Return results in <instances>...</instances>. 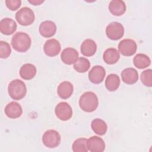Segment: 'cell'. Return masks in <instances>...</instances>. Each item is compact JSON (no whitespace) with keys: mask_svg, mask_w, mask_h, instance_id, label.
I'll use <instances>...</instances> for the list:
<instances>
[{"mask_svg":"<svg viewBox=\"0 0 152 152\" xmlns=\"http://www.w3.org/2000/svg\"><path fill=\"white\" fill-rule=\"evenodd\" d=\"M107 37L113 40H117L122 37L124 34V28L118 22H112L106 28Z\"/></svg>","mask_w":152,"mask_h":152,"instance_id":"6","label":"cell"},{"mask_svg":"<svg viewBox=\"0 0 152 152\" xmlns=\"http://www.w3.org/2000/svg\"><path fill=\"white\" fill-rule=\"evenodd\" d=\"M99 104V100L96 94L91 91L84 93L79 100V106L83 111L92 112L94 111Z\"/></svg>","mask_w":152,"mask_h":152,"instance_id":"2","label":"cell"},{"mask_svg":"<svg viewBox=\"0 0 152 152\" xmlns=\"http://www.w3.org/2000/svg\"><path fill=\"white\" fill-rule=\"evenodd\" d=\"M55 113L56 117L61 121L69 120L72 116V110L70 105L65 102L59 103L55 107Z\"/></svg>","mask_w":152,"mask_h":152,"instance_id":"7","label":"cell"},{"mask_svg":"<svg viewBox=\"0 0 152 152\" xmlns=\"http://www.w3.org/2000/svg\"><path fill=\"white\" fill-rule=\"evenodd\" d=\"M106 75L104 68L100 65L93 66L88 72V79L94 84H99L102 83Z\"/></svg>","mask_w":152,"mask_h":152,"instance_id":"10","label":"cell"},{"mask_svg":"<svg viewBox=\"0 0 152 152\" xmlns=\"http://www.w3.org/2000/svg\"><path fill=\"white\" fill-rule=\"evenodd\" d=\"M36 74V68L31 64H25L20 69L21 77L26 80H29L34 77Z\"/></svg>","mask_w":152,"mask_h":152,"instance_id":"21","label":"cell"},{"mask_svg":"<svg viewBox=\"0 0 152 152\" xmlns=\"http://www.w3.org/2000/svg\"><path fill=\"white\" fill-rule=\"evenodd\" d=\"M121 78L125 83L127 84H134L138 80V74L135 69L128 68L122 71Z\"/></svg>","mask_w":152,"mask_h":152,"instance_id":"16","label":"cell"},{"mask_svg":"<svg viewBox=\"0 0 152 152\" xmlns=\"http://www.w3.org/2000/svg\"><path fill=\"white\" fill-rule=\"evenodd\" d=\"M87 146L91 152H102L105 149V143L103 140L97 136L89 138L87 141Z\"/></svg>","mask_w":152,"mask_h":152,"instance_id":"11","label":"cell"},{"mask_svg":"<svg viewBox=\"0 0 152 152\" xmlns=\"http://www.w3.org/2000/svg\"><path fill=\"white\" fill-rule=\"evenodd\" d=\"M8 92L12 99L19 100L25 97L27 93V88L23 81L15 79L10 83L8 87Z\"/></svg>","mask_w":152,"mask_h":152,"instance_id":"3","label":"cell"},{"mask_svg":"<svg viewBox=\"0 0 152 152\" xmlns=\"http://www.w3.org/2000/svg\"><path fill=\"white\" fill-rule=\"evenodd\" d=\"M11 43L15 50L19 52H25L30 48L31 40L27 33L18 31L12 36Z\"/></svg>","mask_w":152,"mask_h":152,"instance_id":"1","label":"cell"},{"mask_svg":"<svg viewBox=\"0 0 152 152\" xmlns=\"http://www.w3.org/2000/svg\"><path fill=\"white\" fill-rule=\"evenodd\" d=\"M90 67V62L86 58L80 57L74 64V69L80 73H84L87 71Z\"/></svg>","mask_w":152,"mask_h":152,"instance_id":"25","label":"cell"},{"mask_svg":"<svg viewBox=\"0 0 152 152\" xmlns=\"http://www.w3.org/2000/svg\"><path fill=\"white\" fill-rule=\"evenodd\" d=\"M87 139L85 138H80L75 140L72 144V148L74 152H87Z\"/></svg>","mask_w":152,"mask_h":152,"instance_id":"26","label":"cell"},{"mask_svg":"<svg viewBox=\"0 0 152 152\" xmlns=\"http://www.w3.org/2000/svg\"><path fill=\"white\" fill-rule=\"evenodd\" d=\"M120 58L119 52L113 48L107 49L103 55L104 61L109 65H112L116 63Z\"/></svg>","mask_w":152,"mask_h":152,"instance_id":"20","label":"cell"},{"mask_svg":"<svg viewBox=\"0 0 152 152\" xmlns=\"http://www.w3.org/2000/svg\"><path fill=\"white\" fill-rule=\"evenodd\" d=\"M74 87L72 84L69 81H63L58 87L57 93L58 96L62 99H67L71 96L73 93Z\"/></svg>","mask_w":152,"mask_h":152,"instance_id":"18","label":"cell"},{"mask_svg":"<svg viewBox=\"0 0 152 152\" xmlns=\"http://www.w3.org/2000/svg\"><path fill=\"white\" fill-rule=\"evenodd\" d=\"M5 115L11 119H16L19 118L23 113V109L19 103L15 102L9 103L4 109Z\"/></svg>","mask_w":152,"mask_h":152,"instance_id":"14","label":"cell"},{"mask_svg":"<svg viewBox=\"0 0 152 152\" xmlns=\"http://www.w3.org/2000/svg\"><path fill=\"white\" fill-rule=\"evenodd\" d=\"M141 81L147 87L152 86V71L151 69H146L141 74Z\"/></svg>","mask_w":152,"mask_h":152,"instance_id":"27","label":"cell"},{"mask_svg":"<svg viewBox=\"0 0 152 152\" xmlns=\"http://www.w3.org/2000/svg\"><path fill=\"white\" fill-rule=\"evenodd\" d=\"M11 53L10 45L4 41H0V58L2 59L7 58Z\"/></svg>","mask_w":152,"mask_h":152,"instance_id":"28","label":"cell"},{"mask_svg":"<svg viewBox=\"0 0 152 152\" xmlns=\"http://www.w3.org/2000/svg\"><path fill=\"white\" fill-rule=\"evenodd\" d=\"M61 48V46L59 42L55 39L48 40L43 46L45 53L50 57L55 56L58 55L60 52Z\"/></svg>","mask_w":152,"mask_h":152,"instance_id":"9","label":"cell"},{"mask_svg":"<svg viewBox=\"0 0 152 152\" xmlns=\"http://www.w3.org/2000/svg\"><path fill=\"white\" fill-rule=\"evenodd\" d=\"M40 34L44 37H50L55 35L56 31V26L54 22L49 20L41 23L39 28Z\"/></svg>","mask_w":152,"mask_h":152,"instance_id":"12","label":"cell"},{"mask_svg":"<svg viewBox=\"0 0 152 152\" xmlns=\"http://www.w3.org/2000/svg\"><path fill=\"white\" fill-rule=\"evenodd\" d=\"M17 29V24L14 20L10 18H4L0 21V31L5 35H11Z\"/></svg>","mask_w":152,"mask_h":152,"instance_id":"15","label":"cell"},{"mask_svg":"<svg viewBox=\"0 0 152 152\" xmlns=\"http://www.w3.org/2000/svg\"><path fill=\"white\" fill-rule=\"evenodd\" d=\"M137 48L136 42L132 39H124L118 44L119 52L126 56H130L135 54Z\"/></svg>","mask_w":152,"mask_h":152,"instance_id":"8","label":"cell"},{"mask_svg":"<svg viewBox=\"0 0 152 152\" xmlns=\"http://www.w3.org/2000/svg\"><path fill=\"white\" fill-rule=\"evenodd\" d=\"M78 52L72 48H67L63 50L61 55L62 61L66 65L74 64L78 59Z\"/></svg>","mask_w":152,"mask_h":152,"instance_id":"13","label":"cell"},{"mask_svg":"<svg viewBox=\"0 0 152 152\" xmlns=\"http://www.w3.org/2000/svg\"><path fill=\"white\" fill-rule=\"evenodd\" d=\"M91 127L94 132L99 135H103L105 134L107 129V126L106 122L103 120L99 118L92 121Z\"/></svg>","mask_w":152,"mask_h":152,"instance_id":"24","label":"cell"},{"mask_svg":"<svg viewBox=\"0 0 152 152\" xmlns=\"http://www.w3.org/2000/svg\"><path fill=\"white\" fill-rule=\"evenodd\" d=\"M42 142L46 147L55 148L61 142V135L58 131L54 129H49L43 134Z\"/></svg>","mask_w":152,"mask_h":152,"instance_id":"5","label":"cell"},{"mask_svg":"<svg viewBox=\"0 0 152 152\" xmlns=\"http://www.w3.org/2000/svg\"><path fill=\"white\" fill-rule=\"evenodd\" d=\"M109 10L115 16H121L126 11L125 3L121 0H112L109 2Z\"/></svg>","mask_w":152,"mask_h":152,"instance_id":"17","label":"cell"},{"mask_svg":"<svg viewBox=\"0 0 152 152\" xmlns=\"http://www.w3.org/2000/svg\"><path fill=\"white\" fill-rule=\"evenodd\" d=\"M28 2L30 4H31L32 5H40L41 4H42L44 1H39V0H33V1H28Z\"/></svg>","mask_w":152,"mask_h":152,"instance_id":"30","label":"cell"},{"mask_svg":"<svg viewBox=\"0 0 152 152\" xmlns=\"http://www.w3.org/2000/svg\"><path fill=\"white\" fill-rule=\"evenodd\" d=\"M120 85V78L119 76L115 74L108 75L105 80L106 88L110 91L116 90Z\"/></svg>","mask_w":152,"mask_h":152,"instance_id":"23","label":"cell"},{"mask_svg":"<svg viewBox=\"0 0 152 152\" xmlns=\"http://www.w3.org/2000/svg\"><path fill=\"white\" fill-rule=\"evenodd\" d=\"M17 21L21 26L31 25L35 20V15L32 10L28 7H23L15 14Z\"/></svg>","mask_w":152,"mask_h":152,"instance_id":"4","label":"cell"},{"mask_svg":"<svg viewBox=\"0 0 152 152\" xmlns=\"http://www.w3.org/2000/svg\"><path fill=\"white\" fill-rule=\"evenodd\" d=\"M133 63L135 66L137 68L144 69L150 65L151 60L147 55L142 53H138L134 56Z\"/></svg>","mask_w":152,"mask_h":152,"instance_id":"22","label":"cell"},{"mask_svg":"<svg viewBox=\"0 0 152 152\" xmlns=\"http://www.w3.org/2000/svg\"><path fill=\"white\" fill-rule=\"evenodd\" d=\"M80 50L81 53L86 56H91L94 55L97 50V45L92 39H86L82 43Z\"/></svg>","mask_w":152,"mask_h":152,"instance_id":"19","label":"cell"},{"mask_svg":"<svg viewBox=\"0 0 152 152\" xmlns=\"http://www.w3.org/2000/svg\"><path fill=\"white\" fill-rule=\"evenodd\" d=\"M20 0H6L5 4L7 7L11 11H15L21 6Z\"/></svg>","mask_w":152,"mask_h":152,"instance_id":"29","label":"cell"}]
</instances>
